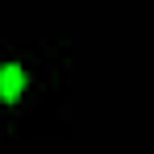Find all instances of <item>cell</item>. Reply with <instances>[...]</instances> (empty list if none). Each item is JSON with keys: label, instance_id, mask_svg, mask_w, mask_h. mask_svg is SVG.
<instances>
[{"label": "cell", "instance_id": "1", "mask_svg": "<svg viewBox=\"0 0 154 154\" xmlns=\"http://www.w3.org/2000/svg\"><path fill=\"white\" fill-rule=\"evenodd\" d=\"M25 83H29V75H25L21 63H0V100L4 104L21 100V96H25Z\"/></svg>", "mask_w": 154, "mask_h": 154}]
</instances>
